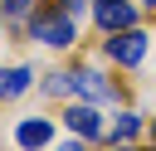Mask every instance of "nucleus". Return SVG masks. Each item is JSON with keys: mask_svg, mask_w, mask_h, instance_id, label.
Wrapping results in <instances>:
<instances>
[{"mask_svg": "<svg viewBox=\"0 0 156 151\" xmlns=\"http://www.w3.org/2000/svg\"><path fill=\"white\" fill-rule=\"evenodd\" d=\"M54 141V122L49 117H24L20 127H15V146L20 151H44Z\"/></svg>", "mask_w": 156, "mask_h": 151, "instance_id": "nucleus-6", "label": "nucleus"}, {"mask_svg": "<svg viewBox=\"0 0 156 151\" xmlns=\"http://www.w3.org/2000/svg\"><path fill=\"white\" fill-rule=\"evenodd\" d=\"M151 146H156V117H151Z\"/></svg>", "mask_w": 156, "mask_h": 151, "instance_id": "nucleus-13", "label": "nucleus"}, {"mask_svg": "<svg viewBox=\"0 0 156 151\" xmlns=\"http://www.w3.org/2000/svg\"><path fill=\"white\" fill-rule=\"evenodd\" d=\"M93 19H98L102 34H117V29L136 24V5L132 0H93Z\"/></svg>", "mask_w": 156, "mask_h": 151, "instance_id": "nucleus-5", "label": "nucleus"}, {"mask_svg": "<svg viewBox=\"0 0 156 151\" xmlns=\"http://www.w3.org/2000/svg\"><path fill=\"white\" fill-rule=\"evenodd\" d=\"M44 93H49V97H68V93H73V73H68V68L44 73Z\"/></svg>", "mask_w": 156, "mask_h": 151, "instance_id": "nucleus-10", "label": "nucleus"}, {"mask_svg": "<svg viewBox=\"0 0 156 151\" xmlns=\"http://www.w3.org/2000/svg\"><path fill=\"white\" fill-rule=\"evenodd\" d=\"M58 151H88V141H83V136H78V141H63V146H58Z\"/></svg>", "mask_w": 156, "mask_h": 151, "instance_id": "nucleus-12", "label": "nucleus"}, {"mask_svg": "<svg viewBox=\"0 0 156 151\" xmlns=\"http://www.w3.org/2000/svg\"><path fill=\"white\" fill-rule=\"evenodd\" d=\"M73 93L83 97V102H122V88L107 78V73H98V68H73Z\"/></svg>", "mask_w": 156, "mask_h": 151, "instance_id": "nucleus-3", "label": "nucleus"}, {"mask_svg": "<svg viewBox=\"0 0 156 151\" xmlns=\"http://www.w3.org/2000/svg\"><path fill=\"white\" fill-rule=\"evenodd\" d=\"M102 54L117 63V68H136L141 58H146V29H117V34H107V44H102Z\"/></svg>", "mask_w": 156, "mask_h": 151, "instance_id": "nucleus-2", "label": "nucleus"}, {"mask_svg": "<svg viewBox=\"0 0 156 151\" xmlns=\"http://www.w3.org/2000/svg\"><path fill=\"white\" fill-rule=\"evenodd\" d=\"M146 10H151V15H156V0H146Z\"/></svg>", "mask_w": 156, "mask_h": 151, "instance_id": "nucleus-14", "label": "nucleus"}, {"mask_svg": "<svg viewBox=\"0 0 156 151\" xmlns=\"http://www.w3.org/2000/svg\"><path fill=\"white\" fill-rule=\"evenodd\" d=\"M24 34L34 44H49V49H73L78 44V19L58 0H39L34 15H29V24H24Z\"/></svg>", "mask_w": 156, "mask_h": 151, "instance_id": "nucleus-1", "label": "nucleus"}, {"mask_svg": "<svg viewBox=\"0 0 156 151\" xmlns=\"http://www.w3.org/2000/svg\"><path fill=\"white\" fill-rule=\"evenodd\" d=\"M107 151H146V146H132V141H107ZM156 151V146H151Z\"/></svg>", "mask_w": 156, "mask_h": 151, "instance_id": "nucleus-11", "label": "nucleus"}, {"mask_svg": "<svg viewBox=\"0 0 156 151\" xmlns=\"http://www.w3.org/2000/svg\"><path fill=\"white\" fill-rule=\"evenodd\" d=\"M136 136H141V112H117L107 141H136Z\"/></svg>", "mask_w": 156, "mask_h": 151, "instance_id": "nucleus-9", "label": "nucleus"}, {"mask_svg": "<svg viewBox=\"0 0 156 151\" xmlns=\"http://www.w3.org/2000/svg\"><path fill=\"white\" fill-rule=\"evenodd\" d=\"M29 83H34V68H24V63L0 68V102H10V97H20V93H29Z\"/></svg>", "mask_w": 156, "mask_h": 151, "instance_id": "nucleus-7", "label": "nucleus"}, {"mask_svg": "<svg viewBox=\"0 0 156 151\" xmlns=\"http://www.w3.org/2000/svg\"><path fill=\"white\" fill-rule=\"evenodd\" d=\"M63 127L73 132V136H83V141H102L107 136V127H102V117H98V102H68L63 107Z\"/></svg>", "mask_w": 156, "mask_h": 151, "instance_id": "nucleus-4", "label": "nucleus"}, {"mask_svg": "<svg viewBox=\"0 0 156 151\" xmlns=\"http://www.w3.org/2000/svg\"><path fill=\"white\" fill-rule=\"evenodd\" d=\"M34 5H39V0H0V19H5L10 29H24L29 15H34Z\"/></svg>", "mask_w": 156, "mask_h": 151, "instance_id": "nucleus-8", "label": "nucleus"}]
</instances>
